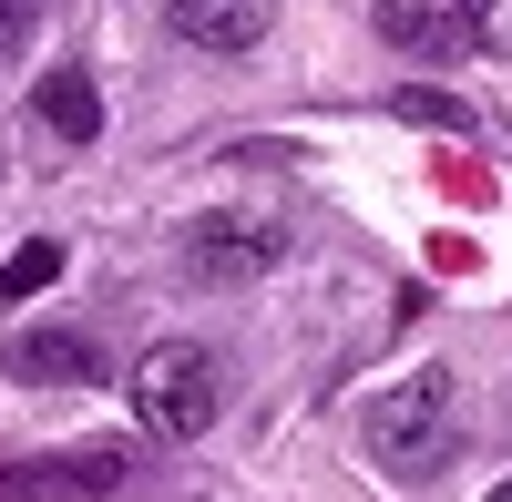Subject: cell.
Returning a JSON list of instances; mask_svg holds the SVG:
<instances>
[{
  "label": "cell",
  "instance_id": "obj_12",
  "mask_svg": "<svg viewBox=\"0 0 512 502\" xmlns=\"http://www.w3.org/2000/svg\"><path fill=\"white\" fill-rule=\"evenodd\" d=\"M451 11H461V21H472V31H482V21H492V0H451Z\"/></svg>",
  "mask_w": 512,
  "mask_h": 502
},
{
  "label": "cell",
  "instance_id": "obj_9",
  "mask_svg": "<svg viewBox=\"0 0 512 502\" xmlns=\"http://www.w3.org/2000/svg\"><path fill=\"white\" fill-rule=\"evenodd\" d=\"M52 277H62V236H31V246H11V257H0V308L41 298Z\"/></svg>",
  "mask_w": 512,
  "mask_h": 502
},
{
  "label": "cell",
  "instance_id": "obj_2",
  "mask_svg": "<svg viewBox=\"0 0 512 502\" xmlns=\"http://www.w3.org/2000/svg\"><path fill=\"white\" fill-rule=\"evenodd\" d=\"M134 421L154 441H205L226 421V359L205 339H154L134 359Z\"/></svg>",
  "mask_w": 512,
  "mask_h": 502
},
{
  "label": "cell",
  "instance_id": "obj_5",
  "mask_svg": "<svg viewBox=\"0 0 512 502\" xmlns=\"http://www.w3.org/2000/svg\"><path fill=\"white\" fill-rule=\"evenodd\" d=\"M21 390H103V339L93 328H21L11 349H0Z\"/></svg>",
  "mask_w": 512,
  "mask_h": 502
},
{
  "label": "cell",
  "instance_id": "obj_8",
  "mask_svg": "<svg viewBox=\"0 0 512 502\" xmlns=\"http://www.w3.org/2000/svg\"><path fill=\"white\" fill-rule=\"evenodd\" d=\"M31 123H41L52 144H93V134H103V93H93V72H82V62H52V72L31 82Z\"/></svg>",
  "mask_w": 512,
  "mask_h": 502
},
{
  "label": "cell",
  "instance_id": "obj_6",
  "mask_svg": "<svg viewBox=\"0 0 512 502\" xmlns=\"http://www.w3.org/2000/svg\"><path fill=\"white\" fill-rule=\"evenodd\" d=\"M164 21H175V41H195V52H256V41H267L277 31V0H175V11H164Z\"/></svg>",
  "mask_w": 512,
  "mask_h": 502
},
{
  "label": "cell",
  "instance_id": "obj_11",
  "mask_svg": "<svg viewBox=\"0 0 512 502\" xmlns=\"http://www.w3.org/2000/svg\"><path fill=\"white\" fill-rule=\"evenodd\" d=\"M21 31H31V11H21V0H0V52H11Z\"/></svg>",
  "mask_w": 512,
  "mask_h": 502
},
{
  "label": "cell",
  "instance_id": "obj_14",
  "mask_svg": "<svg viewBox=\"0 0 512 502\" xmlns=\"http://www.w3.org/2000/svg\"><path fill=\"white\" fill-rule=\"evenodd\" d=\"M21 11H31V21H41V11H52V0H21Z\"/></svg>",
  "mask_w": 512,
  "mask_h": 502
},
{
  "label": "cell",
  "instance_id": "obj_7",
  "mask_svg": "<svg viewBox=\"0 0 512 502\" xmlns=\"http://www.w3.org/2000/svg\"><path fill=\"white\" fill-rule=\"evenodd\" d=\"M379 41L410 62H461V41H472V21L451 11V0H379Z\"/></svg>",
  "mask_w": 512,
  "mask_h": 502
},
{
  "label": "cell",
  "instance_id": "obj_4",
  "mask_svg": "<svg viewBox=\"0 0 512 502\" xmlns=\"http://www.w3.org/2000/svg\"><path fill=\"white\" fill-rule=\"evenodd\" d=\"M134 482V451L93 441V451H52V462H11L0 472V502H113Z\"/></svg>",
  "mask_w": 512,
  "mask_h": 502
},
{
  "label": "cell",
  "instance_id": "obj_10",
  "mask_svg": "<svg viewBox=\"0 0 512 502\" xmlns=\"http://www.w3.org/2000/svg\"><path fill=\"white\" fill-rule=\"evenodd\" d=\"M400 123H451V134H472V103H451V93H390Z\"/></svg>",
  "mask_w": 512,
  "mask_h": 502
},
{
  "label": "cell",
  "instance_id": "obj_13",
  "mask_svg": "<svg viewBox=\"0 0 512 502\" xmlns=\"http://www.w3.org/2000/svg\"><path fill=\"white\" fill-rule=\"evenodd\" d=\"M482 502H512V482H492V492H482Z\"/></svg>",
  "mask_w": 512,
  "mask_h": 502
},
{
  "label": "cell",
  "instance_id": "obj_3",
  "mask_svg": "<svg viewBox=\"0 0 512 502\" xmlns=\"http://www.w3.org/2000/svg\"><path fill=\"white\" fill-rule=\"evenodd\" d=\"M277 257H287V226H267V216H195L185 226V277L195 287H246Z\"/></svg>",
  "mask_w": 512,
  "mask_h": 502
},
{
  "label": "cell",
  "instance_id": "obj_1",
  "mask_svg": "<svg viewBox=\"0 0 512 502\" xmlns=\"http://www.w3.org/2000/svg\"><path fill=\"white\" fill-rule=\"evenodd\" d=\"M359 441H369V462L390 472V482H431V472H451V451H461L451 369H410L400 390H379L369 421H359Z\"/></svg>",
  "mask_w": 512,
  "mask_h": 502
}]
</instances>
